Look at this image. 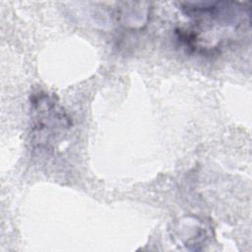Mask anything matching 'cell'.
I'll use <instances>...</instances> for the list:
<instances>
[{
	"label": "cell",
	"instance_id": "obj_1",
	"mask_svg": "<svg viewBox=\"0 0 252 252\" xmlns=\"http://www.w3.org/2000/svg\"><path fill=\"white\" fill-rule=\"evenodd\" d=\"M32 140L39 147H48L71 126V120L54 96L37 92L31 97Z\"/></svg>",
	"mask_w": 252,
	"mask_h": 252
}]
</instances>
